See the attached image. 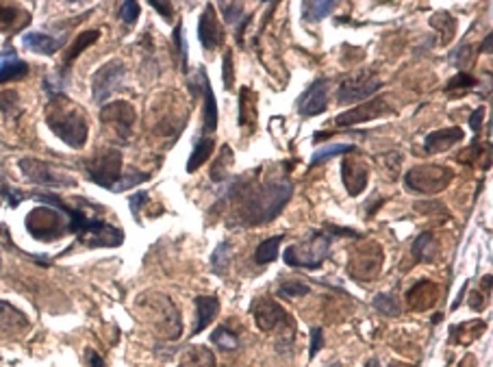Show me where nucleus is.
<instances>
[{"label":"nucleus","instance_id":"nucleus-1","mask_svg":"<svg viewBox=\"0 0 493 367\" xmlns=\"http://www.w3.org/2000/svg\"><path fill=\"white\" fill-rule=\"evenodd\" d=\"M294 196V183L287 174H272L263 183H248L241 176L226 187L224 200L237 205L230 226H261L270 224Z\"/></svg>","mask_w":493,"mask_h":367},{"label":"nucleus","instance_id":"nucleus-2","mask_svg":"<svg viewBox=\"0 0 493 367\" xmlns=\"http://www.w3.org/2000/svg\"><path fill=\"white\" fill-rule=\"evenodd\" d=\"M46 124L61 142L76 148V151H80L87 142L89 124H87L85 111L63 96H52L48 115H46Z\"/></svg>","mask_w":493,"mask_h":367},{"label":"nucleus","instance_id":"nucleus-3","mask_svg":"<svg viewBox=\"0 0 493 367\" xmlns=\"http://www.w3.org/2000/svg\"><path fill=\"white\" fill-rule=\"evenodd\" d=\"M137 311H140L142 320L157 335L166 337V339H179L181 337V331H183L181 313L168 296L157 293V291L144 293L140 300H137Z\"/></svg>","mask_w":493,"mask_h":367},{"label":"nucleus","instance_id":"nucleus-4","mask_svg":"<svg viewBox=\"0 0 493 367\" xmlns=\"http://www.w3.org/2000/svg\"><path fill=\"white\" fill-rule=\"evenodd\" d=\"M331 243H333V237H328L326 233H322V230H315L309 239L294 243V246L287 248L285 254H283V259L289 267L318 269L326 261L328 250H331Z\"/></svg>","mask_w":493,"mask_h":367},{"label":"nucleus","instance_id":"nucleus-5","mask_svg":"<svg viewBox=\"0 0 493 367\" xmlns=\"http://www.w3.org/2000/svg\"><path fill=\"white\" fill-rule=\"evenodd\" d=\"M85 172L89 176V181L96 185H100L109 192H113L116 183L122 179V153L118 148H107V151H98L91 159L85 161Z\"/></svg>","mask_w":493,"mask_h":367},{"label":"nucleus","instance_id":"nucleus-6","mask_svg":"<svg viewBox=\"0 0 493 367\" xmlns=\"http://www.w3.org/2000/svg\"><path fill=\"white\" fill-rule=\"evenodd\" d=\"M26 230L39 241H54L67 233V222L61 211L42 205L26 215Z\"/></svg>","mask_w":493,"mask_h":367},{"label":"nucleus","instance_id":"nucleus-7","mask_svg":"<svg viewBox=\"0 0 493 367\" xmlns=\"http://www.w3.org/2000/svg\"><path fill=\"white\" fill-rule=\"evenodd\" d=\"M452 172L443 166H417L408 170L404 176V185L408 192L415 194H439L450 185Z\"/></svg>","mask_w":493,"mask_h":367},{"label":"nucleus","instance_id":"nucleus-8","mask_svg":"<svg viewBox=\"0 0 493 367\" xmlns=\"http://www.w3.org/2000/svg\"><path fill=\"white\" fill-rule=\"evenodd\" d=\"M382 248L374 241H363L357 248L352 250L350 261H348V271L352 278L357 280H374L380 274L382 267Z\"/></svg>","mask_w":493,"mask_h":367},{"label":"nucleus","instance_id":"nucleus-9","mask_svg":"<svg viewBox=\"0 0 493 367\" xmlns=\"http://www.w3.org/2000/svg\"><path fill=\"white\" fill-rule=\"evenodd\" d=\"M382 87L380 78L372 70H359L341 80V85L337 89V100L341 104L350 102H363L372 93H376Z\"/></svg>","mask_w":493,"mask_h":367},{"label":"nucleus","instance_id":"nucleus-10","mask_svg":"<svg viewBox=\"0 0 493 367\" xmlns=\"http://www.w3.org/2000/svg\"><path fill=\"white\" fill-rule=\"evenodd\" d=\"M124 74H127V67H124V63H122V61L105 63L91 78L94 102L105 104L109 98H111L113 93L122 87V83H124Z\"/></svg>","mask_w":493,"mask_h":367},{"label":"nucleus","instance_id":"nucleus-11","mask_svg":"<svg viewBox=\"0 0 493 367\" xmlns=\"http://www.w3.org/2000/svg\"><path fill=\"white\" fill-rule=\"evenodd\" d=\"M20 170L26 176V181L42 187H74L76 181L72 176L63 174L61 170L52 168L50 163L39 159H20Z\"/></svg>","mask_w":493,"mask_h":367},{"label":"nucleus","instance_id":"nucleus-12","mask_svg":"<svg viewBox=\"0 0 493 367\" xmlns=\"http://www.w3.org/2000/svg\"><path fill=\"white\" fill-rule=\"evenodd\" d=\"M135 109L124 102V100H116V102H109L100 109V122L111 129L113 135L122 142H129L131 135H133V126H135Z\"/></svg>","mask_w":493,"mask_h":367},{"label":"nucleus","instance_id":"nucleus-13","mask_svg":"<svg viewBox=\"0 0 493 367\" xmlns=\"http://www.w3.org/2000/svg\"><path fill=\"white\" fill-rule=\"evenodd\" d=\"M76 237L89 248H116V246H122V243H124V230L109 224V222L91 220L89 217L83 230H80Z\"/></svg>","mask_w":493,"mask_h":367},{"label":"nucleus","instance_id":"nucleus-14","mask_svg":"<svg viewBox=\"0 0 493 367\" xmlns=\"http://www.w3.org/2000/svg\"><path fill=\"white\" fill-rule=\"evenodd\" d=\"M189 89L194 98L202 96V131H204V137H207V133H213L217 129V102H215L213 89L204 67H198L196 70L194 78L189 80Z\"/></svg>","mask_w":493,"mask_h":367},{"label":"nucleus","instance_id":"nucleus-15","mask_svg":"<svg viewBox=\"0 0 493 367\" xmlns=\"http://www.w3.org/2000/svg\"><path fill=\"white\" fill-rule=\"evenodd\" d=\"M387 113H393L391 98L389 96H378V98L367 100L365 104L350 109V111H346V113H339L335 118V124L337 126H354V124H361V122L382 118Z\"/></svg>","mask_w":493,"mask_h":367},{"label":"nucleus","instance_id":"nucleus-16","mask_svg":"<svg viewBox=\"0 0 493 367\" xmlns=\"http://www.w3.org/2000/svg\"><path fill=\"white\" fill-rule=\"evenodd\" d=\"M252 313H254L256 326L263 333L283 329V326H296V324H292L289 315H287V311L278 302H274L272 298H261V300L254 304Z\"/></svg>","mask_w":493,"mask_h":367},{"label":"nucleus","instance_id":"nucleus-17","mask_svg":"<svg viewBox=\"0 0 493 367\" xmlns=\"http://www.w3.org/2000/svg\"><path fill=\"white\" fill-rule=\"evenodd\" d=\"M341 179H344L348 196L357 198L359 194H363V189L367 187V179H369L367 163L359 155L346 157L344 163H341Z\"/></svg>","mask_w":493,"mask_h":367},{"label":"nucleus","instance_id":"nucleus-18","mask_svg":"<svg viewBox=\"0 0 493 367\" xmlns=\"http://www.w3.org/2000/svg\"><path fill=\"white\" fill-rule=\"evenodd\" d=\"M224 26L217 20V13H215V7L213 5H207L200 16V22H198V39L204 50H215L224 44Z\"/></svg>","mask_w":493,"mask_h":367},{"label":"nucleus","instance_id":"nucleus-19","mask_svg":"<svg viewBox=\"0 0 493 367\" xmlns=\"http://www.w3.org/2000/svg\"><path fill=\"white\" fill-rule=\"evenodd\" d=\"M328 109V83L326 78H318L315 83H311V87L298 98V113L311 118V115H320Z\"/></svg>","mask_w":493,"mask_h":367},{"label":"nucleus","instance_id":"nucleus-20","mask_svg":"<svg viewBox=\"0 0 493 367\" xmlns=\"http://www.w3.org/2000/svg\"><path fill=\"white\" fill-rule=\"evenodd\" d=\"M437 300H439V287L430 280H419L406 291V302L413 311L432 309Z\"/></svg>","mask_w":493,"mask_h":367},{"label":"nucleus","instance_id":"nucleus-21","mask_svg":"<svg viewBox=\"0 0 493 367\" xmlns=\"http://www.w3.org/2000/svg\"><path fill=\"white\" fill-rule=\"evenodd\" d=\"M463 129L452 126V129H443V131H435L430 133L426 140H424V151L437 155V153H446L452 146H457L459 142H463Z\"/></svg>","mask_w":493,"mask_h":367},{"label":"nucleus","instance_id":"nucleus-22","mask_svg":"<svg viewBox=\"0 0 493 367\" xmlns=\"http://www.w3.org/2000/svg\"><path fill=\"white\" fill-rule=\"evenodd\" d=\"M196 313H198V320L194 326V335L202 333L217 318V313H220V300L213 296H198L196 298Z\"/></svg>","mask_w":493,"mask_h":367},{"label":"nucleus","instance_id":"nucleus-23","mask_svg":"<svg viewBox=\"0 0 493 367\" xmlns=\"http://www.w3.org/2000/svg\"><path fill=\"white\" fill-rule=\"evenodd\" d=\"M22 44L33 50V52H39V54H54L61 46H63V39H57V37H50L46 33H37V31H31V33H24L22 35Z\"/></svg>","mask_w":493,"mask_h":367},{"label":"nucleus","instance_id":"nucleus-24","mask_svg":"<svg viewBox=\"0 0 493 367\" xmlns=\"http://www.w3.org/2000/svg\"><path fill=\"white\" fill-rule=\"evenodd\" d=\"M29 74V65L26 61L18 59L16 52L11 48L0 57V85L7 83V80H16V78H24Z\"/></svg>","mask_w":493,"mask_h":367},{"label":"nucleus","instance_id":"nucleus-25","mask_svg":"<svg viewBox=\"0 0 493 367\" xmlns=\"http://www.w3.org/2000/svg\"><path fill=\"white\" fill-rule=\"evenodd\" d=\"M485 322H465V324H457L452 326L450 331V342L457 346H470L474 339H478L485 333Z\"/></svg>","mask_w":493,"mask_h":367},{"label":"nucleus","instance_id":"nucleus-26","mask_svg":"<svg viewBox=\"0 0 493 367\" xmlns=\"http://www.w3.org/2000/svg\"><path fill=\"white\" fill-rule=\"evenodd\" d=\"M256 122V93L250 87H241L239 93V126L254 129Z\"/></svg>","mask_w":493,"mask_h":367},{"label":"nucleus","instance_id":"nucleus-27","mask_svg":"<svg viewBox=\"0 0 493 367\" xmlns=\"http://www.w3.org/2000/svg\"><path fill=\"white\" fill-rule=\"evenodd\" d=\"M179 367H215V355L204 346H191L185 350Z\"/></svg>","mask_w":493,"mask_h":367},{"label":"nucleus","instance_id":"nucleus-28","mask_svg":"<svg viewBox=\"0 0 493 367\" xmlns=\"http://www.w3.org/2000/svg\"><path fill=\"white\" fill-rule=\"evenodd\" d=\"M26 22H29V16H26V11H22V9L16 7V5L0 3V31L18 29V26H24Z\"/></svg>","mask_w":493,"mask_h":367},{"label":"nucleus","instance_id":"nucleus-29","mask_svg":"<svg viewBox=\"0 0 493 367\" xmlns=\"http://www.w3.org/2000/svg\"><path fill=\"white\" fill-rule=\"evenodd\" d=\"M413 256L421 263H432L435 256H437V241H435V235L430 230L426 233H421L415 241H413V248H410Z\"/></svg>","mask_w":493,"mask_h":367},{"label":"nucleus","instance_id":"nucleus-30","mask_svg":"<svg viewBox=\"0 0 493 367\" xmlns=\"http://www.w3.org/2000/svg\"><path fill=\"white\" fill-rule=\"evenodd\" d=\"M213 148H215L213 137H200V140H196L194 151H191L189 161H187V172H196L200 166H204V163H207V159L213 155Z\"/></svg>","mask_w":493,"mask_h":367},{"label":"nucleus","instance_id":"nucleus-31","mask_svg":"<svg viewBox=\"0 0 493 367\" xmlns=\"http://www.w3.org/2000/svg\"><path fill=\"white\" fill-rule=\"evenodd\" d=\"M29 326V320H26L18 309H13L7 302H0V329L16 333V331H24Z\"/></svg>","mask_w":493,"mask_h":367},{"label":"nucleus","instance_id":"nucleus-32","mask_svg":"<svg viewBox=\"0 0 493 367\" xmlns=\"http://www.w3.org/2000/svg\"><path fill=\"white\" fill-rule=\"evenodd\" d=\"M98 37H100V31H98V29H91V31H83V33H80V35L74 39L72 48L67 50V54H65V61H63V67H65V70L74 63V59L78 57V54H80V52H85V50H87V48H89Z\"/></svg>","mask_w":493,"mask_h":367},{"label":"nucleus","instance_id":"nucleus-33","mask_svg":"<svg viewBox=\"0 0 493 367\" xmlns=\"http://www.w3.org/2000/svg\"><path fill=\"white\" fill-rule=\"evenodd\" d=\"M430 26L435 31H439L441 33V44L448 46L452 39H454V33H457V20L450 16V13L446 11H439V13H435V16L430 18Z\"/></svg>","mask_w":493,"mask_h":367},{"label":"nucleus","instance_id":"nucleus-34","mask_svg":"<svg viewBox=\"0 0 493 367\" xmlns=\"http://www.w3.org/2000/svg\"><path fill=\"white\" fill-rule=\"evenodd\" d=\"M285 235H274L265 241L259 243V248L254 250V261L259 265H267L272 261H276V256H278V246L283 243Z\"/></svg>","mask_w":493,"mask_h":367},{"label":"nucleus","instance_id":"nucleus-35","mask_svg":"<svg viewBox=\"0 0 493 367\" xmlns=\"http://www.w3.org/2000/svg\"><path fill=\"white\" fill-rule=\"evenodd\" d=\"M230 261H232V243L230 241H222L211 254V269L217 276H224L230 269Z\"/></svg>","mask_w":493,"mask_h":367},{"label":"nucleus","instance_id":"nucleus-36","mask_svg":"<svg viewBox=\"0 0 493 367\" xmlns=\"http://www.w3.org/2000/svg\"><path fill=\"white\" fill-rule=\"evenodd\" d=\"M348 153H357V148L352 144H331L326 148H320V151L313 153V157H311V168L320 166V163H324L328 159H335L339 155H348Z\"/></svg>","mask_w":493,"mask_h":367},{"label":"nucleus","instance_id":"nucleus-37","mask_svg":"<svg viewBox=\"0 0 493 367\" xmlns=\"http://www.w3.org/2000/svg\"><path fill=\"white\" fill-rule=\"evenodd\" d=\"M230 166H232V151H230V146H224L220 151V155H217V159L213 161V166H211V181L222 183L226 179Z\"/></svg>","mask_w":493,"mask_h":367},{"label":"nucleus","instance_id":"nucleus-38","mask_svg":"<svg viewBox=\"0 0 493 367\" xmlns=\"http://www.w3.org/2000/svg\"><path fill=\"white\" fill-rule=\"evenodd\" d=\"M372 307L378 311V313L387 315V318H398L400 315V307H398V300H395L393 293H376L374 300H372Z\"/></svg>","mask_w":493,"mask_h":367},{"label":"nucleus","instance_id":"nucleus-39","mask_svg":"<svg viewBox=\"0 0 493 367\" xmlns=\"http://www.w3.org/2000/svg\"><path fill=\"white\" fill-rule=\"evenodd\" d=\"M335 7H337L335 0H331V3H305V20L320 22L326 16H331V11Z\"/></svg>","mask_w":493,"mask_h":367},{"label":"nucleus","instance_id":"nucleus-40","mask_svg":"<svg viewBox=\"0 0 493 367\" xmlns=\"http://www.w3.org/2000/svg\"><path fill=\"white\" fill-rule=\"evenodd\" d=\"M311 291L309 285L300 282V280H283L281 287H278V296L287 298V300H298V298H303Z\"/></svg>","mask_w":493,"mask_h":367},{"label":"nucleus","instance_id":"nucleus-41","mask_svg":"<svg viewBox=\"0 0 493 367\" xmlns=\"http://www.w3.org/2000/svg\"><path fill=\"white\" fill-rule=\"evenodd\" d=\"M211 342L217 344L222 350H235L239 346V337L232 333L230 329H226V326H220L217 331H213Z\"/></svg>","mask_w":493,"mask_h":367},{"label":"nucleus","instance_id":"nucleus-42","mask_svg":"<svg viewBox=\"0 0 493 367\" xmlns=\"http://www.w3.org/2000/svg\"><path fill=\"white\" fill-rule=\"evenodd\" d=\"M150 179V174H142V172H137V170H129L127 174H122V179L116 183L113 187V192H124V189H131V187H137V185H142Z\"/></svg>","mask_w":493,"mask_h":367},{"label":"nucleus","instance_id":"nucleus-43","mask_svg":"<svg viewBox=\"0 0 493 367\" xmlns=\"http://www.w3.org/2000/svg\"><path fill=\"white\" fill-rule=\"evenodd\" d=\"M476 87V78L468 72H459L457 76H452L448 80V85H446V91L448 93H454V91H468Z\"/></svg>","mask_w":493,"mask_h":367},{"label":"nucleus","instance_id":"nucleus-44","mask_svg":"<svg viewBox=\"0 0 493 367\" xmlns=\"http://www.w3.org/2000/svg\"><path fill=\"white\" fill-rule=\"evenodd\" d=\"M172 42H174V48H176V52H179V57H181V70L189 72V67H187V44H185V35H183V24L181 22L176 24V29L172 33Z\"/></svg>","mask_w":493,"mask_h":367},{"label":"nucleus","instance_id":"nucleus-45","mask_svg":"<svg viewBox=\"0 0 493 367\" xmlns=\"http://www.w3.org/2000/svg\"><path fill=\"white\" fill-rule=\"evenodd\" d=\"M474 61V46L472 44H461L450 52V63H454L457 67H465L468 63Z\"/></svg>","mask_w":493,"mask_h":367},{"label":"nucleus","instance_id":"nucleus-46","mask_svg":"<svg viewBox=\"0 0 493 367\" xmlns=\"http://www.w3.org/2000/svg\"><path fill=\"white\" fill-rule=\"evenodd\" d=\"M222 80H224V89L230 91L235 87V65H232V50L224 52V61H222Z\"/></svg>","mask_w":493,"mask_h":367},{"label":"nucleus","instance_id":"nucleus-47","mask_svg":"<svg viewBox=\"0 0 493 367\" xmlns=\"http://www.w3.org/2000/svg\"><path fill=\"white\" fill-rule=\"evenodd\" d=\"M20 107V96L16 91H3L0 93V111L5 115H16Z\"/></svg>","mask_w":493,"mask_h":367},{"label":"nucleus","instance_id":"nucleus-48","mask_svg":"<svg viewBox=\"0 0 493 367\" xmlns=\"http://www.w3.org/2000/svg\"><path fill=\"white\" fill-rule=\"evenodd\" d=\"M140 13H142V7L133 3V0H127V3H122V7H120V18L127 24H135L137 18H140Z\"/></svg>","mask_w":493,"mask_h":367},{"label":"nucleus","instance_id":"nucleus-49","mask_svg":"<svg viewBox=\"0 0 493 367\" xmlns=\"http://www.w3.org/2000/svg\"><path fill=\"white\" fill-rule=\"evenodd\" d=\"M0 196H3V200L7 202L9 207H18L20 202L26 198V194H22L20 189H13V187H7V185L0 187Z\"/></svg>","mask_w":493,"mask_h":367},{"label":"nucleus","instance_id":"nucleus-50","mask_svg":"<svg viewBox=\"0 0 493 367\" xmlns=\"http://www.w3.org/2000/svg\"><path fill=\"white\" fill-rule=\"evenodd\" d=\"M220 9H222V16H224V20H226L228 24L241 20L243 5H239V3H224V5H220Z\"/></svg>","mask_w":493,"mask_h":367},{"label":"nucleus","instance_id":"nucleus-51","mask_svg":"<svg viewBox=\"0 0 493 367\" xmlns=\"http://www.w3.org/2000/svg\"><path fill=\"white\" fill-rule=\"evenodd\" d=\"M322 348H324V331L320 329V326H313V329H311V348H309V357H315Z\"/></svg>","mask_w":493,"mask_h":367},{"label":"nucleus","instance_id":"nucleus-52","mask_svg":"<svg viewBox=\"0 0 493 367\" xmlns=\"http://www.w3.org/2000/svg\"><path fill=\"white\" fill-rule=\"evenodd\" d=\"M326 235L328 237H357L359 239V233L357 230H350V228H339V226H333V224H326Z\"/></svg>","mask_w":493,"mask_h":367},{"label":"nucleus","instance_id":"nucleus-53","mask_svg":"<svg viewBox=\"0 0 493 367\" xmlns=\"http://www.w3.org/2000/svg\"><path fill=\"white\" fill-rule=\"evenodd\" d=\"M144 202H148V194L146 192H140V194L131 196V211H133L135 217H140V209L144 207Z\"/></svg>","mask_w":493,"mask_h":367},{"label":"nucleus","instance_id":"nucleus-54","mask_svg":"<svg viewBox=\"0 0 493 367\" xmlns=\"http://www.w3.org/2000/svg\"><path fill=\"white\" fill-rule=\"evenodd\" d=\"M485 115V107H478L476 111L472 113V118H470V126H472V131L474 133H481V126H483V118Z\"/></svg>","mask_w":493,"mask_h":367},{"label":"nucleus","instance_id":"nucleus-55","mask_svg":"<svg viewBox=\"0 0 493 367\" xmlns=\"http://www.w3.org/2000/svg\"><path fill=\"white\" fill-rule=\"evenodd\" d=\"M150 7L157 9L166 20H172V16H174V7L170 3H150Z\"/></svg>","mask_w":493,"mask_h":367},{"label":"nucleus","instance_id":"nucleus-56","mask_svg":"<svg viewBox=\"0 0 493 367\" xmlns=\"http://www.w3.org/2000/svg\"><path fill=\"white\" fill-rule=\"evenodd\" d=\"M470 307H472L474 311H483V309H485L483 291H472V296H470Z\"/></svg>","mask_w":493,"mask_h":367},{"label":"nucleus","instance_id":"nucleus-57","mask_svg":"<svg viewBox=\"0 0 493 367\" xmlns=\"http://www.w3.org/2000/svg\"><path fill=\"white\" fill-rule=\"evenodd\" d=\"M87 359H89V367H105L102 357L96 350H87Z\"/></svg>","mask_w":493,"mask_h":367},{"label":"nucleus","instance_id":"nucleus-58","mask_svg":"<svg viewBox=\"0 0 493 367\" xmlns=\"http://www.w3.org/2000/svg\"><path fill=\"white\" fill-rule=\"evenodd\" d=\"M491 39H493V35L491 33H487V37H485V42L481 44V52H491Z\"/></svg>","mask_w":493,"mask_h":367},{"label":"nucleus","instance_id":"nucleus-59","mask_svg":"<svg viewBox=\"0 0 493 367\" xmlns=\"http://www.w3.org/2000/svg\"><path fill=\"white\" fill-rule=\"evenodd\" d=\"M389 367H417V365H410V363H402V361H393Z\"/></svg>","mask_w":493,"mask_h":367},{"label":"nucleus","instance_id":"nucleus-60","mask_svg":"<svg viewBox=\"0 0 493 367\" xmlns=\"http://www.w3.org/2000/svg\"><path fill=\"white\" fill-rule=\"evenodd\" d=\"M365 367H380V363L372 359V361H367V363H365Z\"/></svg>","mask_w":493,"mask_h":367}]
</instances>
